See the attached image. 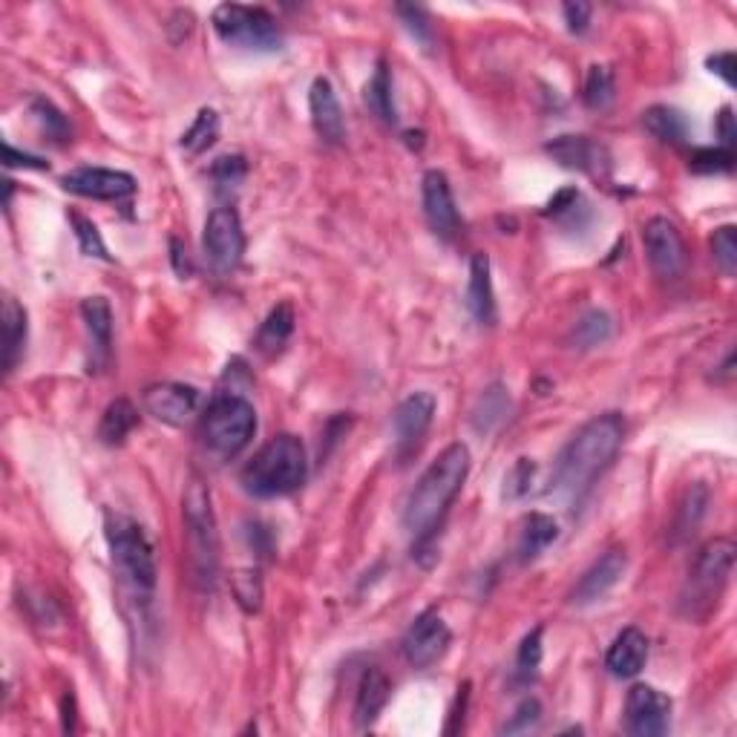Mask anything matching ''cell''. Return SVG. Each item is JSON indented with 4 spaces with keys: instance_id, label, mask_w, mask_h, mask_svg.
Masks as SVG:
<instances>
[{
    "instance_id": "7dc6e473",
    "label": "cell",
    "mask_w": 737,
    "mask_h": 737,
    "mask_svg": "<svg viewBox=\"0 0 737 737\" xmlns=\"http://www.w3.org/2000/svg\"><path fill=\"white\" fill-rule=\"evenodd\" d=\"M717 138H721V147H726V150H735V138H737L735 110H732L729 104L723 107L721 115H717Z\"/></svg>"
},
{
    "instance_id": "ab89813d",
    "label": "cell",
    "mask_w": 737,
    "mask_h": 737,
    "mask_svg": "<svg viewBox=\"0 0 737 737\" xmlns=\"http://www.w3.org/2000/svg\"><path fill=\"white\" fill-rule=\"evenodd\" d=\"M231 585H234L236 602L248 614L259 611V605H263V582H259L257 570H236L234 577H231Z\"/></svg>"
},
{
    "instance_id": "9c48e42d",
    "label": "cell",
    "mask_w": 737,
    "mask_h": 737,
    "mask_svg": "<svg viewBox=\"0 0 737 737\" xmlns=\"http://www.w3.org/2000/svg\"><path fill=\"white\" fill-rule=\"evenodd\" d=\"M202 248H205V259L211 263V268L220 275H231L243 263L245 231L234 208L222 205L208 213Z\"/></svg>"
},
{
    "instance_id": "1f68e13d",
    "label": "cell",
    "mask_w": 737,
    "mask_h": 737,
    "mask_svg": "<svg viewBox=\"0 0 737 737\" xmlns=\"http://www.w3.org/2000/svg\"><path fill=\"white\" fill-rule=\"evenodd\" d=\"M611 335H614V320L608 317L605 312H588L585 317L579 320L577 328H573V343H577V349H593V346H602V343H608Z\"/></svg>"
},
{
    "instance_id": "ac0fdd59",
    "label": "cell",
    "mask_w": 737,
    "mask_h": 737,
    "mask_svg": "<svg viewBox=\"0 0 737 737\" xmlns=\"http://www.w3.org/2000/svg\"><path fill=\"white\" fill-rule=\"evenodd\" d=\"M309 113H312L317 136L326 145H343L346 142V115H343V107L328 78H314L312 90H309Z\"/></svg>"
},
{
    "instance_id": "7402d4cb",
    "label": "cell",
    "mask_w": 737,
    "mask_h": 737,
    "mask_svg": "<svg viewBox=\"0 0 737 737\" xmlns=\"http://www.w3.org/2000/svg\"><path fill=\"white\" fill-rule=\"evenodd\" d=\"M648 660V637L639 628H625L611 643L605 654V666L614 677H637Z\"/></svg>"
},
{
    "instance_id": "8fae6325",
    "label": "cell",
    "mask_w": 737,
    "mask_h": 737,
    "mask_svg": "<svg viewBox=\"0 0 737 737\" xmlns=\"http://www.w3.org/2000/svg\"><path fill=\"white\" fill-rule=\"evenodd\" d=\"M671 729V697L648 683H637L625 697V732L634 737H662Z\"/></svg>"
},
{
    "instance_id": "f35d334b",
    "label": "cell",
    "mask_w": 737,
    "mask_h": 737,
    "mask_svg": "<svg viewBox=\"0 0 737 737\" xmlns=\"http://www.w3.org/2000/svg\"><path fill=\"white\" fill-rule=\"evenodd\" d=\"M712 254L715 263L726 277H735L737 271V231L735 225H723L712 236Z\"/></svg>"
},
{
    "instance_id": "681fc988",
    "label": "cell",
    "mask_w": 737,
    "mask_h": 737,
    "mask_svg": "<svg viewBox=\"0 0 737 737\" xmlns=\"http://www.w3.org/2000/svg\"><path fill=\"white\" fill-rule=\"evenodd\" d=\"M170 259H174V268H176V275L182 277H190V271H193V268H190V259H188V252H185V245L179 243V239H170Z\"/></svg>"
},
{
    "instance_id": "f1b7e54d",
    "label": "cell",
    "mask_w": 737,
    "mask_h": 737,
    "mask_svg": "<svg viewBox=\"0 0 737 737\" xmlns=\"http://www.w3.org/2000/svg\"><path fill=\"white\" fill-rule=\"evenodd\" d=\"M556 539H559V525H556L554 518L545 516V513H531V518L525 522V531H522V541H518V554H522L525 562H533Z\"/></svg>"
},
{
    "instance_id": "ba28073f",
    "label": "cell",
    "mask_w": 737,
    "mask_h": 737,
    "mask_svg": "<svg viewBox=\"0 0 737 737\" xmlns=\"http://www.w3.org/2000/svg\"><path fill=\"white\" fill-rule=\"evenodd\" d=\"M257 433V410L236 392L213 398L202 415V442L216 458L239 456Z\"/></svg>"
},
{
    "instance_id": "e575fe53",
    "label": "cell",
    "mask_w": 737,
    "mask_h": 737,
    "mask_svg": "<svg viewBox=\"0 0 737 737\" xmlns=\"http://www.w3.org/2000/svg\"><path fill=\"white\" fill-rule=\"evenodd\" d=\"M69 222H72V231H76V239H78V248H81V254L85 257H96V259H104V263H110V254H107V245L104 239H101V231L99 225L92 220H87L85 213H69Z\"/></svg>"
},
{
    "instance_id": "83f0119b",
    "label": "cell",
    "mask_w": 737,
    "mask_h": 737,
    "mask_svg": "<svg viewBox=\"0 0 737 737\" xmlns=\"http://www.w3.org/2000/svg\"><path fill=\"white\" fill-rule=\"evenodd\" d=\"M510 418V395L507 389L502 383H495V387L484 389V395L479 398L476 403V410H472V426L479 429V433H493L504 421Z\"/></svg>"
},
{
    "instance_id": "bcb514c9",
    "label": "cell",
    "mask_w": 737,
    "mask_h": 737,
    "mask_svg": "<svg viewBox=\"0 0 737 737\" xmlns=\"http://www.w3.org/2000/svg\"><path fill=\"white\" fill-rule=\"evenodd\" d=\"M3 165L7 168H35V170H46L49 165H46L44 159H38V156H32V153H18L15 147H12V142H3Z\"/></svg>"
},
{
    "instance_id": "52a82bcc",
    "label": "cell",
    "mask_w": 737,
    "mask_h": 737,
    "mask_svg": "<svg viewBox=\"0 0 737 737\" xmlns=\"http://www.w3.org/2000/svg\"><path fill=\"white\" fill-rule=\"evenodd\" d=\"M211 23L222 44L243 49V53L271 55L282 49V32L277 26V18L263 7L220 3L213 9Z\"/></svg>"
},
{
    "instance_id": "8d00e7d4",
    "label": "cell",
    "mask_w": 737,
    "mask_h": 737,
    "mask_svg": "<svg viewBox=\"0 0 737 737\" xmlns=\"http://www.w3.org/2000/svg\"><path fill=\"white\" fill-rule=\"evenodd\" d=\"M211 176L220 193H231V190H236L245 182V176H248V161H245L243 156H220V159L211 165Z\"/></svg>"
},
{
    "instance_id": "4fadbf2b",
    "label": "cell",
    "mask_w": 737,
    "mask_h": 737,
    "mask_svg": "<svg viewBox=\"0 0 737 737\" xmlns=\"http://www.w3.org/2000/svg\"><path fill=\"white\" fill-rule=\"evenodd\" d=\"M64 190L99 202H122L136 193V179L124 170L110 168H76L62 176Z\"/></svg>"
},
{
    "instance_id": "2e32d148",
    "label": "cell",
    "mask_w": 737,
    "mask_h": 737,
    "mask_svg": "<svg viewBox=\"0 0 737 737\" xmlns=\"http://www.w3.org/2000/svg\"><path fill=\"white\" fill-rule=\"evenodd\" d=\"M145 412L168 426H185L199 412V392L188 383H153L142 395Z\"/></svg>"
},
{
    "instance_id": "b9f144b4",
    "label": "cell",
    "mask_w": 737,
    "mask_h": 737,
    "mask_svg": "<svg viewBox=\"0 0 737 737\" xmlns=\"http://www.w3.org/2000/svg\"><path fill=\"white\" fill-rule=\"evenodd\" d=\"M735 168V150L726 147H700L692 156L694 174H729Z\"/></svg>"
},
{
    "instance_id": "8992f818",
    "label": "cell",
    "mask_w": 737,
    "mask_h": 737,
    "mask_svg": "<svg viewBox=\"0 0 737 737\" xmlns=\"http://www.w3.org/2000/svg\"><path fill=\"white\" fill-rule=\"evenodd\" d=\"M182 507L193 582L202 591H211L220 573V531H216V516L211 507V490L202 484V479H190Z\"/></svg>"
},
{
    "instance_id": "7a4b0ae2",
    "label": "cell",
    "mask_w": 737,
    "mask_h": 737,
    "mask_svg": "<svg viewBox=\"0 0 737 737\" xmlns=\"http://www.w3.org/2000/svg\"><path fill=\"white\" fill-rule=\"evenodd\" d=\"M470 449L467 444H449L442 456L435 458L418 479L410 502L403 510V527L415 536V541H426L433 531L447 516L449 504L461 493L464 481L470 476Z\"/></svg>"
},
{
    "instance_id": "7c38bea8",
    "label": "cell",
    "mask_w": 737,
    "mask_h": 737,
    "mask_svg": "<svg viewBox=\"0 0 737 737\" xmlns=\"http://www.w3.org/2000/svg\"><path fill=\"white\" fill-rule=\"evenodd\" d=\"M449 643H453V634H449V625L444 623L442 614L424 611L403 637V657L415 669H429L447 654Z\"/></svg>"
},
{
    "instance_id": "ee69618b",
    "label": "cell",
    "mask_w": 737,
    "mask_h": 737,
    "mask_svg": "<svg viewBox=\"0 0 737 737\" xmlns=\"http://www.w3.org/2000/svg\"><path fill=\"white\" fill-rule=\"evenodd\" d=\"M398 15L403 18V23H406V30L415 35V38L421 41L424 46L433 44V26H429V18H426V12L421 7H398Z\"/></svg>"
},
{
    "instance_id": "5b68a950",
    "label": "cell",
    "mask_w": 737,
    "mask_h": 737,
    "mask_svg": "<svg viewBox=\"0 0 737 737\" xmlns=\"http://www.w3.org/2000/svg\"><path fill=\"white\" fill-rule=\"evenodd\" d=\"M107 545L113 556V568L133 596L147 602L159 582L156 554L145 527L127 516H107Z\"/></svg>"
},
{
    "instance_id": "277c9868",
    "label": "cell",
    "mask_w": 737,
    "mask_h": 737,
    "mask_svg": "<svg viewBox=\"0 0 737 737\" xmlns=\"http://www.w3.org/2000/svg\"><path fill=\"white\" fill-rule=\"evenodd\" d=\"M735 541L729 536H717V539L706 541L697 554V562L689 570L683 591H680V602L677 611L692 619V623H703L717 611L721 596L729 585L732 568H735Z\"/></svg>"
},
{
    "instance_id": "30bf717a",
    "label": "cell",
    "mask_w": 737,
    "mask_h": 737,
    "mask_svg": "<svg viewBox=\"0 0 737 737\" xmlns=\"http://www.w3.org/2000/svg\"><path fill=\"white\" fill-rule=\"evenodd\" d=\"M643 245H646L648 266L660 280L674 282L685 275L689 254H685L683 234L674 222L666 220V216L648 220L646 228H643Z\"/></svg>"
},
{
    "instance_id": "4dcf8cb0",
    "label": "cell",
    "mask_w": 737,
    "mask_h": 737,
    "mask_svg": "<svg viewBox=\"0 0 737 737\" xmlns=\"http://www.w3.org/2000/svg\"><path fill=\"white\" fill-rule=\"evenodd\" d=\"M216 138H220V113L211 107H202L197 113V122L190 124V130L182 136V150L188 156H199L213 147Z\"/></svg>"
},
{
    "instance_id": "d4e9b609",
    "label": "cell",
    "mask_w": 737,
    "mask_h": 737,
    "mask_svg": "<svg viewBox=\"0 0 737 737\" xmlns=\"http://www.w3.org/2000/svg\"><path fill=\"white\" fill-rule=\"evenodd\" d=\"M294 309L291 303H280L275 305L268 317L263 320V326H259L257 337H254V346H257L259 355H266V358H275L286 349V343L291 340L294 335Z\"/></svg>"
},
{
    "instance_id": "d590c367",
    "label": "cell",
    "mask_w": 737,
    "mask_h": 737,
    "mask_svg": "<svg viewBox=\"0 0 737 737\" xmlns=\"http://www.w3.org/2000/svg\"><path fill=\"white\" fill-rule=\"evenodd\" d=\"M32 115H35V122L41 124V130H44L46 136L53 138V142H67L69 138V122L67 115L58 110V107L53 104L49 99H44V96H38V99L32 101Z\"/></svg>"
},
{
    "instance_id": "5bb4252c",
    "label": "cell",
    "mask_w": 737,
    "mask_h": 737,
    "mask_svg": "<svg viewBox=\"0 0 737 737\" xmlns=\"http://www.w3.org/2000/svg\"><path fill=\"white\" fill-rule=\"evenodd\" d=\"M421 199H424V216L433 234L438 239H447V243L456 239L458 231H461V216H458L449 179L442 170H426L424 179H421Z\"/></svg>"
},
{
    "instance_id": "44dd1931",
    "label": "cell",
    "mask_w": 737,
    "mask_h": 737,
    "mask_svg": "<svg viewBox=\"0 0 737 737\" xmlns=\"http://www.w3.org/2000/svg\"><path fill=\"white\" fill-rule=\"evenodd\" d=\"M467 309L479 326H495L499 309H495L493 275H490V257L472 254L470 259V282H467Z\"/></svg>"
},
{
    "instance_id": "60d3db41",
    "label": "cell",
    "mask_w": 737,
    "mask_h": 737,
    "mask_svg": "<svg viewBox=\"0 0 737 737\" xmlns=\"http://www.w3.org/2000/svg\"><path fill=\"white\" fill-rule=\"evenodd\" d=\"M541 723V703L536 697H525L516 706L513 717L502 726V735H531L539 729Z\"/></svg>"
},
{
    "instance_id": "603a6c76",
    "label": "cell",
    "mask_w": 737,
    "mask_h": 737,
    "mask_svg": "<svg viewBox=\"0 0 737 737\" xmlns=\"http://www.w3.org/2000/svg\"><path fill=\"white\" fill-rule=\"evenodd\" d=\"M389 692H392V683L389 677L380 669H366L360 677L358 685V697H355V723L360 729L372 726L380 717V712L387 708Z\"/></svg>"
},
{
    "instance_id": "c3c4849f",
    "label": "cell",
    "mask_w": 737,
    "mask_h": 737,
    "mask_svg": "<svg viewBox=\"0 0 737 737\" xmlns=\"http://www.w3.org/2000/svg\"><path fill=\"white\" fill-rule=\"evenodd\" d=\"M706 67L712 69L715 76H721L726 85L735 87V53H715L706 62Z\"/></svg>"
},
{
    "instance_id": "74e56055",
    "label": "cell",
    "mask_w": 737,
    "mask_h": 737,
    "mask_svg": "<svg viewBox=\"0 0 737 737\" xmlns=\"http://www.w3.org/2000/svg\"><path fill=\"white\" fill-rule=\"evenodd\" d=\"M533 479H536V461H531V458H518L513 467H510V472L504 476V502H518V499H525L527 493H531L533 487Z\"/></svg>"
},
{
    "instance_id": "7bdbcfd3",
    "label": "cell",
    "mask_w": 737,
    "mask_h": 737,
    "mask_svg": "<svg viewBox=\"0 0 737 737\" xmlns=\"http://www.w3.org/2000/svg\"><path fill=\"white\" fill-rule=\"evenodd\" d=\"M541 625L539 628H533L525 639H522V646H518L516 654V669L522 677H533L536 669L541 666Z\"/></svg>"
},
{
    "instance_id": "836d02e7",
    "label": "cell",
    "mask_w": 737,
    "mask_h": 737,
    "mask_svg": "<svg viewBox=\"0 0 737 737\" xmlns=\"http://www.w3.org/2000/svg\"><path fill=\"white\" fill-rule=\"evenodd\" d=\"M616 96V85H614V72L608 67H600V64H593L588 69L585 78V104L591 110H605V107L614 104Z\"/></svg>"
},
{
    "instance_id": "d6986e66",
    "label": "cell",
    "mask_w": 737,
    "mask_h": 737,
    "mask_svg": "<svg viewBox=\"0 0 737 737\" xmlns=\"http://www.w3.org/2000/svg\"><path fill=\"white\" fill-rule=\"evenodd\" d=\"M81 317L90 337V372H101L113 355V309L107 297H87L81 303Z\"/></svg>"
},
{
    "instance_id": "9a60e30c",
    "label": "cell",
    "mask_w": 737,
    "mask_h": 737,
    "mask_svg": "<svg viewBox=\"0 0 737 737\" xmlns=\"http://www.w3.org/2000/svg\"><path fill=\"white\" fill-rule=\"evenodd\" d=\"M435 410H438V401H435L433 392H412L410 398H403L398 403L395 415H392L398 456L406 458L418 449V444L424 442V435L433 426Z\"/></svg>"
},
{
    "instance_id": "484cf974",
    "label": "cell",
    "mask_w": 737,
    "mask_h": 737,
    "mask_svg": "<svg viewBox=\"0 0 737 737\" xmlns=\"http://www.w3.org/2000/svg\"><path fill=\"white\" fill-rule=\"evenodd\" d=\"M643 127L651 133L654 138L660 142H669V145H683L689 138V122L685 115L669 104H654L643 113Z\"/></svg>"
},
{
    "instance_id": "4316f807",
    "label": "cell",
    "mask_w": 737,
    "mask_h": 737,
    "mask_svg": "<svg viewBox=\"0 0 737 737\" xmlns=\"http://www.w3.org/2000/svg\"><path fill=\"white\" fill-rule=\"evenodd\" d=\"M138 424V412L136 406L127 401V398H119L104 410L99 424V438L107 447H119V444L127 442V435L136 429Z\"/></svg>"
},
{
    "instance_id": "cb8c5ba5",
    "label": "cell",
    "mask_w": 737,
    "mask_h": 737,
    "mask_svg": "<svg viewBox=\"0 0 737 737\" xmlns=\"http://www.w3.org/2000/svg\"><path fill=\"white\" fill-rule=\"evenodd\" d=\"M26 335H30V323L23 305L12 297L3 300V372L12 375L15 366L21 364L23 351H26Z\"/></svg>"
},
{
    "instance_id": "f6af8a7d",
    "label": "cell",
    "mask_w": 737,
    "mask_h": 737,
    "mask_svg": "<svg viewBox=\"0 0 737 737\" xmlns=\"http://www.w3.org/2000/svg\"><path fill=\"white\" fill-rule=\"evenodd\" d=\"M562 12L570 32H577V35L588 32V26H591V7L588 3H565Z\"/></svg>"
},
{
    "instance_id": "e0dca14e",
    "label": "cell",
    "mask_w": 737,
    "mask_h": 737,
    "mask_svg": "<svg viewBox=\"0 0 737 737\" xmlns=\"http://www.w3.org/2000/svg\"><path fill=\"white\" fill-rule=\"evenodd\" d=\"M625 570H628V556L625 550L614 548L605 556H600L591 568L585 570V577L579 579V585L570 593L573 605H593V602L605 600L619 582H623Z\"/></svg>"
},
{
    "instance_id": "6da1fadb",
    "label": "cell",
    "mask_w": 737,
    "mask_h": 737,
    "mask_svg": "<svg viewBox=\"0 0 737 737\" xmlns=\"http://www.w3.org/2000/svg\"><path fill=\"white\" fill-rule=\"evenodd\" d=\"M625 438V421L619 412H605L588 421L559 453L550 476V495L579 499L611 467Z\"/></svg>"
},
{
    "instance_id": "f546056e",
    "label": "cell",
    "mask_w": 737,
    "mask_h": 737,
    "mask_svg": "<svg viewBox=\"0 0 737 737\" xmlns=\"http://www.w3.org/2000/svg\"><path fill=\"white\" fill-rule=\"evenodd\" d=\"M366 107H369L383 124L398 122L395 96H392V76H389L387 62H378L375 76L369 78V85H366Z\"/></svg>"
},
{
    "instance_id": "3957f363",
    "label": "cell",
    "mask_w": 737,
    "mask_h": 737,
    "mask_svg": "<svg viewBox=\"0 0 737 737\" xmlns=\"http://www.w3.org/2000/svg\"><path fill=\"white\" fill-rule=\"evenodd\" d=\"M305 476H309V458H305L303 442L297 435H277L245 464L239 481L245 493L257 499H280L300 490L305 484Z\"/></svg>"
},
{
    "instance_id": "d6a6232c",
    "label": "cell",
    "mask_w": 737,
    "mask_h": 737,
    "mask_svg": "<svg viewBox=\"0 0 737 737\" xmlns=\"http://www.w3.org/2000/svg\"><path fill=\"white\" fill-rule=\"evenodd\" d=\"M708 507V490L703 484H692L689 487V493L680 502V510H677V536H689L694 533V527L700 525V518L706 513Z\"/></svg>"
},
{
    "instance_id": "ffe728a7",
    "label": "cell",
    "mask_w": 737,
    "mask_h": 737,
    "mask_svg": "<svg viewBox=\"0 0 737 737\" xmlns=\"http://www.w3.org/2000/svg\"><path fill=\"white\" fill-rule=\"evenodd\" d=\"M545 150L554 156V161L570 170L600 176L608 168V150L588 136H556L554 142L545 145Z\"/></svg>"
}]
</instances>
